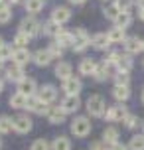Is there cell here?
I'll return each instance as SVG.
<instances>
[{"mask_svg":"<svg viewBox=\"0 0 144 150\" xmlns=\"http://www.w3.org/2000/svg\"><path fill=\"white\" fill-rule=\"evenodd\" d=\"M87 112L91 117H105L107 112V105H105V99L101 95H91L87 99Z\"/></svg>","mask_w":144,"mask_h":150,"instance_id":"cell-1","label":"cell"},{"mask_svg":"<svg viewBox=\"0 0 144 150\" xmlns=\"http://www.w3.org/2000/svg\"><path fill=\"white\" fill-rule=\"evenodd\" d=\"M89 132H91V120L87 117H75L71 122V134L77 138H85Z\"/></svg>","mask_w":144,"mask_h":150,"instance_id":"cell-2","label":"cell"},{"mask_svg":"<svg viewBox=\"0 0 144 150\" xmlns=\"http://www.w3.org/2000/svg\"><path fill=\"white\" fill-rule=\"evenodd\" d=\"M89 45H91V38L87 36V32L83 28H77L73 32V45H71V50L73 52H85Z\"/></svg>","mask_w":144,"mask_h":150,"instance_id":"cell-3","label":"cell"},{"mask_svg":"<svg viewBox=\"0 0 144 150\" xmlns=\"http://www.w3.org/2000/svg\"><path fill=\"white\" fill-rule=\"evenodd\" d=\"M20 32H24L28 38H34V36H38L40 32H42V26H40V22L34 18V16H30V18H24L22 20Z\"/></svg>","mask_w":144,"mask_h":150,"instance_id":"cell-4","label":"cell"},{"mask_svg":"<svg viewBox=\"0 0 144 150\" xmlns=\"http://www.w3.org/2000/svg\"><path fill=\"white\" fill-rule=\"evenodd\" d=\"M128 117V111L124 105H114V107H107L105 119L111 120V122H119V120H124Z\"/></svg>","mask_w":144,"mask_h":150,"instance_id":"cell-5","label":"cell"},{"mask_svg":"<svg viewBox=\"0 0 144 150\" xmlns=\"http://www.w3.org/2000/svg\"><path fill=\"white\" fill-rule=\"evenodd\" d=\"M12 125H14V130L16 132H20V134H26V132H30L32 130V119L28 115H18L12 119Z\"/></svg>","mask_w":144,"mask_h":150,"instance_id":"cell-6","label":"cell"},{"mask_svg":"<svg viewBox=\"0 0 144 150\" xmlns=\"http://www.w3.org/2000/svg\"><path fill=\"white\" fill-rule=\"evenodd\" d=\"M36 95H38V99L42 101V103L47 105V103H53V101L57 99V89H55L53 85H42Z\"/></svg>","mask_w":144,"mask_h":150,"instance_id":"cell-7","label":"cell"},{"mask_svg":"<svg viewBox=\"0 0 144 150\" xmlns=\"http://www.w3.org/2000/svg\"><path fill=\"white\" fill-rule=\"evenodd\" d=\"M18 93H22L24 97H34L38 93V85H36V81L32 77H26L24 81L18 83Z\"/></svg>","mask_w":144,"mask_h":150,"instance_id":"cell-8","label":"cell"},{"mask_svg":"<svg viewBox=\"0 0 144 150\" xmlns=\"http://www.w3.org/2000/svg\"><path fill=\"white\" fill-rule=\"evenodd\" d=\"M81 89H83V83L79 81L77 77H69V79H65V81H63V93H67V97H69V95L79 97Z\"/></svg>","mask_w":144,"mask_h":150,"instance_id":"cell-9","label":"cell"},{"mask_svg":"<svg viewBox=\"0 0 144 150\" xmlns=\"http://www.w3.org/2000/svg\"><path fill=\"white\" fill-rule=\"evenodd\" d=\"M52 20L57 24V26H61V24L69 22V20H71V10H69L67 6H57V8H53Z\"/></svg>","mask_w":144,"mask_h":150,"instance_id":"cell-10","label":"cell"},{"mask_svg":"<svg viewBox=\"0 0 144 150\" xmlns=\"http://www.w3.org/2000/svg\"><path fill=\"white\" fill-rule=\"evenodd\" d=\"M26 109L32 111V112H36V115H47V109H49V107H47L46 103H42L38 99V95H34V97H28Z\"/></svg>","mask_w":144,"mask_h":150,"instance_id":"cell-11","label":"cell"},{"mask_svg":"<svg viewBox=\"0 0 144 150\" xmlns=\"http://www.w3.org/2000/svg\"><path fill=\"white\" fill-rule=\"evenodd\" d=\"M144 50V44L142 40L138 36H130L124 40V52H126V55H130V53H138Z\"/></svg>","mask_w":144,"mask_h":150,"instance_id":"cell-12","label":"cell"},{"mask_svg":"<svg viewBox=\"0 0 144 150\" xmlns=\"http://www.w3.org/2000/svg\"><path fill=\"white\" fill-rule=\"evenodd\" d=\"M79 107H81V99L75 97V95H69V97H65L63 101H61V107H59V109L67 115V112H75Z\"/></svg>","mask_w":144,"mask_h":150,"instance_id":"cell-13","label":"cell"},{"mask_svg":"<svg viewBox=\"0 0 144 150\" xmlns=\"http://www.w3.org/2000/svg\"><path fill=\"white\" fill-rule=\"evenodd\" d=\"M6 79L8 81H14V83H20V81H24V79H26V73H24V69L20 67V65H10V67L6 69Z\"/></svg>","mask_w":144,"mask_h":150,"instance_id":"cell-14","label":"cell"},{"mask_svg":"<svg viewBox=\"0 0 144 150\" xmlns=\"http://www.w3.org/2000/svg\"><path fill=\"white\" fill-rule=\"evenodd\" d=\"M73 67H71V63H67V61H59L57 65H55V75L59 77L61 81H65V79H69V77H73Z\"/></svg>","mask_w":144,"mask_h":150,"instance_id":"cell-15","label":"cell"},{"mask_svg":"<svg viewBox=\"0 0 144 150\" xmlns=\"http://www.w3.org/2000/svg\"><path fill=\"white\" fill-rule=\"evenodd\" d=\"M12 59H14V63L16 65H26L28 61L32 59V53H30V50L28 47H22V50H14V55H12Z\"/></svg>","mask_w":144,"mask_h":150,"instance_id":"cell-16","label":"cell"},{"mask_svg":"<svg viewBox=\"0 0 144 150\" xmlns=\"http://www.w3.org/2000/svg\"><path fill=\"white\" fill-rule=\"evenodd\" d=\"M46 117H47V120H49L52 125H61V122L65 120V112L61 111L59 107H49Z\"/></svg>","mask_w":144,"mask_h":150,"instance_id":"cell-17","label":"cell"},{"mask_svg":"<svg viewBox=\"0 0 144 150\" xmlns=\"http://www.w3.org/2000/svg\"><path fill=\"white\" fill-rule=\"evenodd\" d=\"M32 59H34V63H36V65L46 67V65H49V63H52V55H49V52H47V50H38V52L32 55Z\"/></svg>","mask_w":144,"mask_h":150,"instance_id":"cell-18","label":"cell"},{"mask_svg":"<svg viewBox=\"0 0 144 150\" xmlns=\"http://www.w3.org/2000/svg\"><path fill=\"white\" fill-rule=\"evenodd\" d=\"M55 44L61 45V47H71L73 45V32H67V30H59V34L55 36Z\"/></svg>","mask_w":144,"mask_h":150,"instance_id":"cell-19","label":"cell"},{"mask_svg":"<svg viewBox=\"0 0 144 150\" xmlns=\"http://www.w3.org/2000/svg\"><path fill=\"white\" fill-rule=\"evenodd\" d=\"M95 69H97V61L85 57L81 63H79V73L81 75H95Z\"/></svg>","mask_w":144,"mask_h":150,"instance_id":"cell-20","label":"cell"},{"mask_svg":"<svg viewBox=\"0 0 144 150\" xmlns=\"http://www.w3.org/2000/svg\"><path fill=\"white\" fill-rule=\"evenodd\" d=\"M91 45L97 47V50H107V47L111 45V42H109L107 34H95V36L91 38Z\"/></svg>","mask_w":144,"mask_h":150,"instance_id":"cell-21","label":"cell"},{"mask_svg":"<svg viewBox=\"0 0 144 150\" xmlns=\"http://www.w3.org/2000/svg\"><path fill=\"white\" fill-rule=\"evenodd\" d=\"M103 140H105L109 146L116 144V140H119V128H114V127L105 128V130H103Z\"/></svg>","mask_w":144,"mask_h":150,"instance_id":"cell-22","label":"cell"},{"mask_svg":"<svg viewBox=\"0 0 144 150\" xmlns=\"http://www.w3.org/2000/svg\"><path fill=\"white\" fill-rule=\"evenodd\" d=\"M107 38H109L111 44H121V42L126 40L124 30H121V28H113V30H109V32H107Z\"/></svg>","mask_w":144,"mask_h":150,"instance_id":"cell-23","label":"cell"},{"mask_svg":"<svg viewBox=\"0 0 144 150\" xmlns=\"http://www.w3.org/2000/svg\"><path fill=\"white\" fill-rule=\"evenodd\" d=\"M132 69V57L130 55H121V59L116 63V73H128Z\"/></svg>","mask_w":144,"mask_h":150,"instance_id":"cell-24","label":"cell"},{"mask_svg":"<svg viewBox=\"0 0 144 150\" xmlns=\"http://www.w3.org/2000/svg\"><path fill=\"white\" fill-rule=\"evenodd\" d=\"M130 24H132V16H130L128 12H121V14L116 16V20H114V28L124 30V28H128Z\"/></svg>","mask_w":144,"mask_h":150,"instance_id":"cell-25","label":"cell"},{"mask_svg":"<svg viewBox=\"0 0 144 150\" xmlns=\"http://www.w3.org/2000/svg\"><path fill=\"white\" fill-rule=\"evenodd\" d=\"M26 103H28V97H24L22 93H18V91L10 97V107L12 109H26Z\"/></svg>","mask_w":144,"mask_h":150,"instance_id":"cell-26","label":"cell"},{"mask_svg":"<svg viewBox=\"0 0 144 150\" xmlns=\"http://www.w3.org/2000/svg\"><path fill=\"white\" fill-rule=\"evenodd\" d=\"M44 4H46V0H26V12L38 14L44 10Z\"/></svg>","mask_w":144,"mask_h":150,"instance_id":"cell-27","label":"cell"},{"mask_svg":"<svg viewBox=\"0 0 144 150\" xmlns=\"http://www.w3.org/2000/svg\"><path fill=\"white\" fill-rule=\"evenodd\" d=\"M113 97L116 99V101H128L130 99V89L128 87H119V85H114V89H113Z\"/></svg>","mask_w":144,"mask_h":150,"instance_id":"cell-28","label":"cell"},{"mask_svg":"<svg viewBox=\"0 0 144 150\" xmlns=\"http://www.w3.org/2000/svg\"><path fill=\"white\" fill-rule=\"evenodd\" d=\"M52 150H71V140L67 136H57L52 144Z\"/></svg>","mask_w":144,"mask_h":150,"instance_id":"cell-29","label":"cell"},{"mask_svg":"<svg viewBox=\"0 0 144 150\" xmlns=\"http://www.w3.org/2000/svg\"><path fill=\"white\" fill-rule=\"evenodd\" d=\"M109 71H111V65H107V63H97V69H95V79H99V81H103V79H107L109 77Z\"/></svg>","mask_w":144,"mask_h":150,"instance_id":"cell-30","label":"cell"},{"mask_svg":"<svg viewBox=\"0 0 144 150\" xmlns=\"http://www.w3.org/2000/svg\"><path fill=\"white\" fill-rule=\"evenodd\" d=\"M59 30H61V26H57L53 20H49V22H46L44 26H42V32H44L46 36H57Z\"/></svg>","mask_w":144,"mask_h":150,"instance_id":"cell-31","label":"cell"},{"mask_svg":"<svg viewBox=\"0 0 144 150\" xmlns=\"http://www.w3.org/2000/svg\"><path fill=\"white\" fill-rule=\"evenodd\" d=\"M103 14H105V18H109V20H116V16L121 14V10H119V6L116 4H109V6H105V10H103Z\"/></svg>","mask_w":144,"mask_h":150,"instance_id":"cell-32","label":"cell"},{"mask_svg":"<svg viewBox=\"0 0 144 150\" xmlns=\"http://www.w3.org/2000/svg\"><path fill=\"white\" fill-rule=\"evenodd\" d=\"M28 42H30V38L26 36L24 32H18L14 36V45H16V50H22V47H26L28 45Z\"/></svg>","mask_w":144,"mask_h":150,"instance_id":"cell-33","label":"cell"},{"mask_svg":"<svg viewBox=\"0 0 144 150\" xmlns=\"http://www.w3.org/2000/svg\"><path fill=\"white\" fill-rule=\"evenodd\" d=\"M130 150H144V134H136L130 138V144H128Z\"/></svg>","mask_w":144,"mask_h":150,"instance_id":"cell-34","label":"cell"},{"mask_svg":"<svg viewBox=\"0 0 144 150\" xmlns=\"http://www.w3.org/2000/svg\"><path fill=\"white\" fill-rule=\"evenodd\" d=\"M10 18H12L10 6L2 2V4H0V24H6V22H10Z\"/></svg>","mask_w":144,"mask_h":150,"instance_id":"cell-35","label":"cell"},{"mask_svg":"<svg viewBox=\"0 0 144 150\" xmlns=\"http://www.w3.org/2000/svg\"><path fill=\"white\" fill-rule=\"evenodd\" d=\"M12 128H14V125H12V119L10 117H0V132L2 134L10 132Z\"/></svg>","mask_w":144,"mask_h":150,"instance_id":"cell-36","label":"cell"},{"mask_svg":"<svg viewBox=\"0 0 144 150\" xmlns=\"http://www.w3.org/2000/svg\"><path fill=\"white\" fill-rule=\"evenodd\" d=\"M12 55H14V50H12V45H2L0 47V61H8L12 59Z\"/></svg>","mask_w":144,"mask_h":150,"instance_id":"cell-37","label":"cell"},{"mask_svg":"<svg viewBox=\"0 0 144 150\" xmlns=\"http://www.w3.org/2000/svg\"><path fill=\"white\" fill-rule=\"evenodd\" d=\"M128 83H130L128 73H116L114 75V85H119V87H128Z\"/></svg>","mask_w":144,"mask_h":150,"instance_id":"cell-38","label":"cell"},{"mask_svg":"<svg viewBox=\"0 0 144 150\" xmlns=\"http://www.w3.org/2000/svg\"><path fill=\"white\" fill-rule=\"evenodd\" d=\"M47 52H49V55H52V59H59L61 55H63V47L57 44H52L49 47H47Z\"/></svg>","mask_w":144,"mask_h":150,"instance_id":"cell-39","label":"cell"},{"mask_svg":"<svg viewBox=\"0 0 144 150\" xmlns=\"http://www.w3.org/2000/svg\"><path fill=\"white\" fill-rule=\"evenodd\" d=\"M114 4L119 6L121 12H128L130 8H132V4H134V0H114Z\"/></svg>","mask_w":144,"mask_h":150,"instance_id":"cell-40","label":"cell"},{"mask_svg":"<svg viewBox=\"0 0 144 150\" xmlns=\"http://www.w3.org/2000/svg\"><path fill=\"white\" fill-rule=\"evenodd\" d=\"M32 150H49V144L44 138H38V140H34V144H32Z\"/></svg>","mask_w":144,"mask_h":150,"instance_id":"cell-41","label":"cell"},{"mask_svg":"<svg viewBox=\"0 0 144 150\" xmlns=\"http://www.w3.org/2000/svg\"><path fill=\"white\" fill-rule=\"evenodd\" d=\"M124 125L128 128H134V127H138V117H134V115H130L128 112V117L124 119Z\"/></svg>","mask_w":144,"mask_h":150,"instance_id":"cell-42","label":"cell"},{"mask_svg":"<svg viewBox=\"0 0 144 150\" xmlns=\"http://www.w3.org/2000/svg\"><path fill=\"white\" fill-rule=\"evenodd\" d=\"M91 150H109V144L105 140H97V142L91 144Z\"/></svg>","mask_w":144,"mask_h":150,"instance_id":"cell-43","label":"cell"},{"mask_svg":"<svg viewBox=\"0 0 144 150\" xmlns=\"http://www.w3.org/2000/svg\"><path fill=\"white\" fill-rule=\"evenodd\" d=\"M109 150H128L124 144H121V142H116V144H113V146H109Z\"/></svg>","mask_w":144,"mask_h":150,"instance_id":"cell-44","label":"cell"},{"mask_svg":"<svg viewBox=\"0 0 144 150\" xmlns=\"http://www.w3.org/2000/svg\"><path fill=\"white\" fill-rule=\"evenodd\" d=\"M69 2H71V4H77V6H79V4H85L87 0H69Z\"/></svg>","mask_w":144,"mask_h":150,"instance_id":"cell-45","label":"cell"},{"mask_svg":"<svg viewBox=\"0 0 144 150\" xmlns=\"http://www.w3.org/2000/svg\"><path fill=\"white\" fill-rule=\"evenodd\" d=\"M138 18H140V20L144 22V8H142V10H138Z\"/></svg>","mask_w":144,"mask_h":150,"instance_id":"cell-46","label":"cell"},{"mask_svg":"<svg viewBox=\"0 0 144 150\" xmlns=\"http://www.w3.org/2000/svg\"><path fill=\"white\" fill-rule=\"evenodd\" d=\"M144 8V0H138V10H142Z\"/></svg>","mask_w":144,"mask_h":150,"instance_id":"cell-47","label":"cell"},{"mask_svg":"<svg viewBox=\"0 0 144 150\" xmlns=\"http://www.w3.org/2000/svg\"><path fill=\"white\" fill-rule=\"evenodd\" d=\"M2 89H4V81L0 79V93H2Z\"/></svg>","mask_w":144,"mask_h":150,"instance_id":"cell-48","label":"cell"},{"mask_svg":"<svg viewBox=\"0 0 144 150\" xmlns=\"http://www.w3.org/2000/svg\"><path fill=\"white\" fill-rule=\"evenodd\" d=\"M2 45H4V40H2V36H0V47H2Z\"/></svg>","mask_w":144,"mask_h":150,"instance_id":"cell-49","label":"cell"},{"mask_svg":"<svg viewBox=\"0 0 144 150\" xmlns=\"http://www.w3.org/2000/svg\"><path fill=\"white\" fill-rule=\"evenodd\" d=\"M2 67H4V61H0V71H2Z\"/></svg>","mask_w":144,"mask_h":150,"instance_id":"cell-50","label":"cell"},{"mask_svg":"<svg viewBox=\"0 0 144 150\" xmlns=\"http://www.w3.org/2000/svg\"><path fill=\"white\" fill-rule=\"evenodd\" d=\"M142 103H144V91H142Z\"/></svg>","mask_w":144,"mask_h":150,"instance_id":"cell-51","label":"cell"},{"mask_svg":"<svg viewBox=\"0 0 144 150\" xmlns=\"http://www.w3.org/2000/svg\"><path fill=\"white\" fill-rule=\"evenodd\" d=\"M142 128H144V122H142Z\"/></svg>","mask_w":144,"mask_h":150,"instance_id":"cell-52","label":"cell"},{"mask_svg":"<svg viewBox=\"0 0 144 150\" xmlns=\"http://www.w3.org/2000/svg\"><path fill=\"white\" fill-rule=\"evenodd\" d=\"M0 4H2V0H0Z\"/></svg>","mask_w":144,"mask_h":150,"instance_id":"cell-53","label":"cell"},{"mask_svg":"<svg viewBox=\"0 0 144 150\" xmlns=\"http://www.w3.org/2000/svg\"><path fill=\"white\" fill-rule=\"evenodd\" d=\"M0 144H2V140H0Z\"/></svg>","mask_w":144,"mask_h":150,"instance_id":"cell-54","label":"cell"},{"mask_svg":"<svg viewBox=\"0 0 144 150\" xmlns=\"http://www.w3.org/2000/svg\"><path fill=\"white\" fill-rule=\"evenodd\" d=\"M142 44H144V40H142Z\"/></svg>","mask_w":144,"mask_h":150,"instance_id":"cell-55","label":"cell"}]
</instances>
